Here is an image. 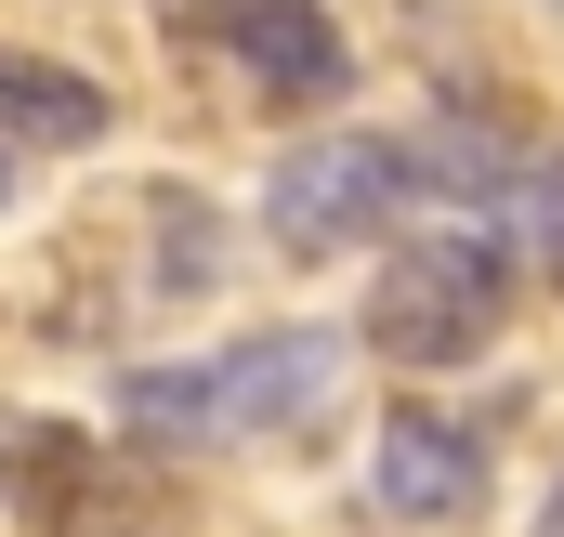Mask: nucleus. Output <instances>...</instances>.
Listing matches in <instances>:
<instances>
[{
	"instance_id": "obj_4",
	"label": "nucleus",
	"mask_w": 564,
	"mask_h": 537,
	"mask_svg": "<svg viewBox=\"0 0 564 537\" xmlns=\"http://www.w3.org/2000/svg\"><path fill=\"white\" fill-rule=\"evenodd\" d=\"M184 40L224 53V66H237L250 92H276V106H341V92H355V40H341L328 0H197Z\"/></svg>"
},
{
	"instance_id": "obj_8",
	"label": "nucleus",
	"mask_w": 564,
	"mask_h": 537,
	"mask_svg": "<svg viewBox=\"0 0 564 537\" xmlns=\"http://www.w3.org/2000/svg\"><path fill=\"white\" fill-rule=\"evenodd\" d=\"M0 197H13V144H0Z\"/></svg>"
},
{
	"instance_id": "obj_5",
	"label": "nucleus",
	"mask_w": 564,
	"mask_h": 537,
	"mask_svg": "<svg viewBox=\"0 0 564 537\" xmlns=\"http://www.w3.org/2000/svg\"><path fill=\"white\" fill-rule=\"evenodd\" d=\"M0 498L40 537H119V525L158 512V485L119 498V459H106L79 419H0Z\"/></svg>"
},
{
	"instance_id": "obj_9",
	"label": "nucleus",
	"mask_w": 564,
	"mask_h": 537,
	"mask_svg": "<svg viewBox=\"0 0 564 537\" xmlns=\"http://www.w3.org/2000/svg\"><path fill=\"white\" fill-rule=\"evenodd\" d=\"M552 537H564V485H552Z\"/></svg>"
},
{
	"instance_id": "obj_3",
	"label": "nucleus",
	"mask_w": 564,
	"mask_h": 537,
	"mask_svg": "<svg viewBox=\"0 0 564 537\" xmlns=\"http://www.w3.org/2000/svg\"><path fill=\"white\" fill-rule=\"evenodd\" d=\"M408 197H421L408 132H315V144H289L276 184H263V237L289 263H315V250H355V237L408 223Z\"/></svg>"
},
{
	"instance_id": "obj_2",
	"label": "nucleus",
	"mask_w": 564,
	"mask_h": 537,
	"mask_svg": "<svg viewBox=\"0 0 564 537\" xmlns=\"http://www.w3.org/2000/svg\"><path fill=\"white\" fill-rule=\"evenodd\" d=\"M512 237H486V223H433V237H408L394 263H381V288H368V354H394L408 381H433V368H473L499 328H512Z\"/></svg>"
},
{
	"instance_id": "obj_7",
	"label": "nucleus",
	"mask_w": 564,
	"mask_h": 537,
	"mask_svg": "<svg viewBox=\"0 0 564 537\" xmlns=\"http://www.w3.org/2000/svg\"><path fill=\"white\" fill-rule=\"evenodd\" d=\"M106 79L53 66V53H0V144H106Z\"/></svg>"
},
{
	"instance_id": "obj_6",
	"label": "nucleus",
	"mask_w": 564,
	"mask_h": 537,
	"mask_svg": "<svg viewBox=\"0 0 564 537\" xmlns=\"http://www.w3.org/2000/svg\"><path fill=\"white\" fill-rule=\"evenodd\" d=\"M368 498H381L394 525H421V537L473 525V512L499 498L486 432H473V419H433V406H394V419H381V459H368Z\"/></svg>"
},
{
	"instance_id": "obj_1",
	"label": "nucleus",
	"mask_w": 564,
	"mask_h": 537,
	"mask_svg": "<svg viewBox=\"0 0 564 537\" xmlns=\"http://www.w3.org/2000/svg\"><path fill=\"white\" fill-rule=\"evenodd\" d=\"M341 394V341L328 328H250L197 368H132L119 406L171 446H250V432H315Z\"/></svg>"
}]
</instances>
